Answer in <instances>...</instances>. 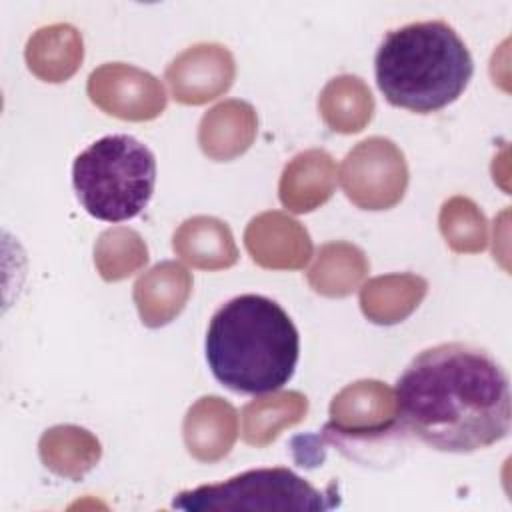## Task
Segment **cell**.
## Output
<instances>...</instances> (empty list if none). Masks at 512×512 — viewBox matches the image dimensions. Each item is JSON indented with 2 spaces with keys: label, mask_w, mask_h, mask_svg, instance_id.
<instances>
[{
  "label": "cell",
  "mask_w": 512,
  "mask_h": 512,
  "mask_svg": "<svg viewBox=\"0 0 512 512\" xmlns=\"http://www.w3.org/2000/svg\"><path fill=\"white\" fill-rule=\"evenodd\" d=\"M394 400L400 430L440 452H474L510 432L508 376L470 344L422 350L400 374Z\"/></svg>",
  "instance_id": "6da1fadb"
},
{
  "label": "cell",
  "mask_w": 512,
  "mask_h": 512,
  "mask_svg": "<svg viewBox=\"0 0 512 512\" xmlns=\"http://www.w3.org/2000/svg\"><path fill=\"white\" fill-rule=\"evenodd\" d=\"M300 338L284 308L260 294H242L216 310L206 332L214 378L242 394L282 388L294 374Z\"/></svg>",
  "instance_id": "7a4b0ae2"
},
{
  "label": "cell",
  "mask_w": 512,
  "mask_h": 512,
  "mask_svg": "<svg viewBox=\"0 0 512 512\" xmlns=\"http://www.w3.org/2000/svg\"><path fill=\"white\" fill-rule=\"evenodd\" d=\"M374 70L376 84L392 106L430 114L464 92L474 64L452 26L428 20L390 30L378 46Z\"/></svg>",
  "instance_id": "3957f363"
},
{
  "label": "cell",
  "mask_w": 512,
  "mask_h": 512,
  "mask_svg": "<svg viewBox=\"0 0 512 512\" xmlns=\"http://www.w3.org/2000/svg\"><path fill=\"white\" fill-rule=\"evenodd\" d=\"M72 182L90 216L104 222L130 220L152 198L156 160L134 136L110 134L76 156Z\"/></svg>",
  "instance_id": "277c9868"
},
{
  "label": "cell",
  "mask_w": 512,
  "mask_h": 512,
  "mask_svg": "<svg viewBox=\"0 0 512 512\" xmlns=\"http://www.w3.org/2000/svg\"><path fill=\"white\" fill-rule=\"evenodd\" d=\"M338 502L288 468H256L220 484L180 492L172 506L186 512L230 510H328Z\"/></svg>",
  "instance_id": "5b68a950"
},
{
  "label": "cell",
  "mask_w": 512,
  "mask_h": 512,
  "mask_svg": "<svg viewBox=\"0 0 512 512\" xmlns=\"http://www.w3.org/2000/svg\"><path fill=\"white\" fill-rule=\"evenodd\" d=\"M340 184L348 200L362 210L394 208L408 188L406 158L390 138H366L342 160Z\"/></svg>",
  "instance_id": "8992f818"
},
{
  "label": "cell",
  "mask_w": 512,
  "mask_h": 512,
  "mask_svg": "<svg viewBox=\"0 0 512 512\" xmlns=\"http://www.w3.org/2000/svg\"><path fill=\"white\" fill-rule=\"evenodd\" d=\"M322 432L342 452L388 440L392 432H400L394 390L380 380L348 384L332 398L330 422Z\"/></svg>",
  "instance_id": "52a82bcc"
},
{
  "label": "cell",
  "mask_w": 512,
  "mask_h": 512,
  "mask_svg": "<svg viewBox=\"0 0 512 512\" xmlns=\"http://www.w3.org/2000/svg\"><path fill=\"white\" fill-rule=\"evenodd\" d=\"M86 92L92 104L120 120H154L166 108V92L160 80L132 64L108 62L92 70Z\"/></svg>",
  "instance_id": "ba28073f"
},
{
  "label": "cell",
  "mask_w": 512,
  "mask_h": 512,
  "mask_svg": "<svg viewBox=\"0 0 512 512\" xmlns=\"http://www.w3.org/2000/svg\"><path fill=\"white\" fill-rule=\"evenodd\" d=\"M234 76V56L226 46L212 42L186 48L164 72L174 100L188 106H200L222 96L230 90Z\"/></svg>",
  "instance_id": "9c48e42d"
},
{
  "label": "cell",
  "mask_w": 512,
  "mask_h": 512,
  "mask_svg": "<svg viewBox=\"0 0 512 512\" xmlns=\"http://www.w3.org/2000/svg\"><path fill=\"white\" fill-rule=\"evenodd\" d=\"M250 258L268 270H300L312 258L308 230L284 212H262L244 230Z\"/></svg>",
  "instance_id": "30bf717a"
},
{
  "label": "cell",
  "mask_w": 512,
  "mask_h": 512,
  "mask_svg": "<svg viewBox=\"0 0 512 512\" xmlns=\"http://www.w3.org/2000/svg\"><path fill=\"white\" fill-rule=\"evenodd\" d=\"M336 162L320 148L296 154L282 170L278 196L282 206L294 214H306L326 204L336 190Z\"/></svg>",
  "instance_id": "8fae6325"
},
{
  "label": "cell",
  "mask_w": 512,
  "mask_h": 512,
  "mask_svg": "<svg viewBox=\"0 0 512 512\" xmlns=\"http://www.w3.org/2000/svg\"><path fill=\"white\" fill-rule=\"evenodd\" d=\"M184 444L200 462H218L234 446L238 436V414L220 396H202L186 412L182 422Z\"/></svg>",
  "instance_id": "7c38bea8"
},
{
  "label": "cell",
  "mask_w": 512,
  "mask_h": 512,
  "mask_svg": "<svg viewBox=\"0 0 512 512\" xmlns=\"http://www.w3.org/2000/svg\"><path fill=\"white\" fill-rule=\"evenodd\" d=\"M192 292V274L176 260H164L144 272L134 284V304L148 328L170 324L186 306Z\"/></svg>",
  "instance_id": "4fadbf2b"
},
{
  "label": "cell",
  "mask_w": 512,
  "mask_h": 512,
  "mask_svg": "<svg viewBox=\"0 0 512 512\" xmlns=\"http://www.w3.org/2000/svg\"><path fill=\"white\" fill-rule=\"evenodd\" d=\"M256 130V110L248 102L232 98L216 104L202 116L198 144L210 160L228 162L252 146Z\"/></svg>",
  "instance_id": "5bb4252c"
},
{
  "label": "cell",
  "mask_w": 512,
  "mask_h": 512,
  "mask_svg": "<svg viewBox=\"0 0 512 512\" xmlns=\"http://www.w3.org/2000/svg\"><path fill=\"white\" fill-rule=\"evenodd\" d=\"M176 256L198 270H224L236 264L238 248L226 222L214 216H192L172 236Z\"/></svg>",
  "instance_id": "9a60e30c"
},
{
  "label": "cell",
  "mask_w": 512,
  "mask_h": 512,
  "mask_svg": "<svg viewBox=\"0 0 512 512\" xmlns=\"http://www.w3.org/2000/svg\"><path fill=\"white\" fill-rule=\"evenodd\" d=\"M24 56L30 72L40 80L66 82L84 60L82 34L70 24L44 26L30 36Z\"/></svg>",
  "instance_id": "2e32d148"
},
{
  "label": "cell",
  "mask_w": 512,
  "mask_h": 512,
  "mask_svg": "<svg viewBox=\"0 0 512 512\" xmlns=\"http://www.w3.org/2000/svg\"><path fill=\"white\" fill-rule=\"evenodd\" d=\"M426 292L428 282L418 274H384L360 288V308L370 322L392 326L406 320L420 306Z\"/></svg>",
  "instance_id": "e0dca14e"
},
{
  "label": "cell",
  "mask_w": 512,
  "mask_h": 512,
  "mask_svg": "<svg viewBox=\"0 0 512 512\" xmlns=\"http://www.w3.org/2000/svg\"><path fill=\"white\" fill-rule=\"evenodd\" d=\"M38 454L50 472L68 480H80L98 464L102 446L86 428L60 424L40 436Z\"/></svg>",
  "instance_id": "ac0fdd59"
},
{
  "label": "cell",
  "mask_w": 512,
  "mask_h": 512,
  "mask_svg": "<svg viewBox=\"0 0 512 512\" xmlns=\"http://www.w3.org/2000/svg\"><path fill=\"white\" fill-rule=\"evenodd\" d=\"M370 270L366 254L350 242L322 244L308 270V284L316 294L344 298L352 294Z\"/></svg>",
  "instance_id": "d6986e66"
},
{
  "label": "cell",
  "mask_w": 512,
  "mask_h": 512,
  "mask_svg": "<svg viewBox=\"0 0 512 512\" xmlns=\"http://www.w3.org/2000/svg\"><path fill=\"white\" fill-rule=\"evenodd\" d=\"M308 412V398L302 392L286 390L256 398L242 408V438L246 444L264 448L280 432L298 424Z\"/></svg>",
  "instance_id": "ffe728a7"
},
{
  "label": "cell",
  "mask_w": 512,
  "mask_h": 512,
  "mask_svg": "<svg viewBox=\"0 0 512 512\" xmlns=\"http://www.w3.org/2000/svg\"><path fill=\"white\" fill-rule=\"evenodd\" d=\"M318 110L324 124L338 134H356L368 126L374 114V98L368 84L352 74L332 78L320 92Z\"/></svg>",
  "instance_id": "44dd1931"
},
{
  "label": "cell",
  "mask_w": 512,
  "mask_h": 512,
  "mask_svg": "<svg viewBox=\"0 0 512 512\" xmlns=\"http://www.w3.org/2000/svg\"><path fill=\"white\" fill-rule=\"evenodd\" d=\"M148 262V248L142 236L124 226L104 230L94 246V264L106 282H118Z\"/></svg>",
  "instance_id": "7402d4cb"
},
{
  "label": "cell",
  "mask_w": 512,
  "mask_h": 512,
  "mask_svg": "<svg viewBox=\"0 0 512 512\" xmlns=\"http://www.w3.org/2000/svg\"><path fill=\"white\" fill-rule=\"evenodd\" d=\"M438 226L446 244L458 254H478L486 248V216L466 196H452L442 204Z\"/></svg>",
  "instance_id": "603a6c76"
}]
</instances>
